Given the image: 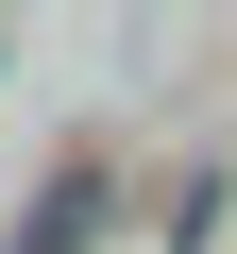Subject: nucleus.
Returning <instances> with one entry per match:
<instances>
[{"label":"nucleus","mask_w":237,"mask_h":254,"mask_svg":"<svg viewBox=\"0 0 237 254\" xmlns=\"http://www.w3.org/2000/svg\"><path fill=\"white\" fill-rule=\"evenodd\" d=\"M85 220H102V187H85V170H68V187H51V203H34V220H17V254H85Z\"/></svg>","instance_id":"f257e3e1"}]
</instances>
